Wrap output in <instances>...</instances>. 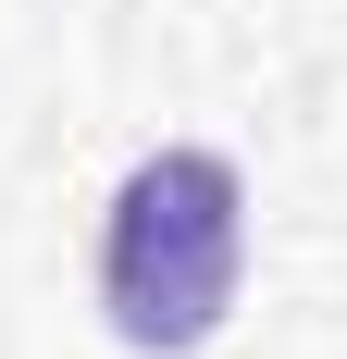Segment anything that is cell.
Masks as SVG:
<instances>
[{"mask_svg": "<svg viewBox=\"0 0 347 359\" xmlns=\"http://www.w3.org/2000/svg\"><path fill=\"white\" fill-rule=\"evenodd\" d=\"M236 260H248V186L223 149H149L100 236V310L124 347L186 359L211 347V323L236 310Z\"/></svg>", "mask_w": 347, "mask_h": 359, "instance_id": "obj_1", "label": "cell"}]
</instances>
